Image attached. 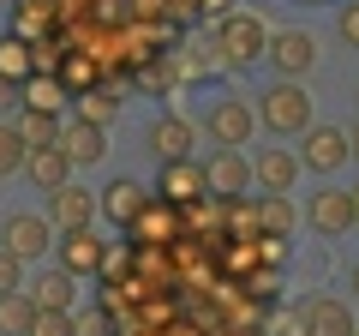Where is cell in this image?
Listing matches in <instances>:
<instances>
[{
	"label": "cell",
	"instance_id": "1",
	"mask_svg": "<svg viewBox=\"0 0 359 336\" xmlns=\"http://www.w3.org/2000/svg\"><path fill=\"white\" fill-rule=\"evenodd\" d=\"M264 49H269L264 18H252V13H222L216 18V60L228 66V72L257 66V60H264Z\"/></svg>",
	"mask_w": 359,
	"mask_h": 336
},
{
	"label": "cell",
	"instance_id": "2",
	"mask_svg": "<svg viewBox=\"0 0 359 336\" xmlns=\"http://www.w3.org/2000/svg\"><path fill=\"white\" fill-rule=\"evenodd\" d=\"M257 120H264L269 132H282V138H294V132L311 127V96L299 78H276L264 91V103H257Z\"/></svg>",
	"mask_w": 359,
	"mask_h": 336
},
{
	"label": "cell",
	"instance_id": "3",
	"mask_svg": "<svg viewBox=\"0 0 359 336\" xmlns=\"http://www.w3.org/2000/svg\"><path fill=\"white\" fill-rule=\"evenodd\" d=\"M210 138H216V150H240V144H252L257 132V108L240 103V96H222V103H210Z\"/></svg>",
	"mask_w": 359,
	"mask_h": 336
},
{
	"label": "cell",
	"instance_id": "4",
	"mask_svg": "<svg viewBox=\"0 0 359 336\" xmlns=\"http://www.w3.org/2000/svg\"><path fill=\"white\" fill-rule=\"evenodd\" d=\"M48 234H54V222L48 217H36V210H13V217L0 222V252H13V259H42L48 252Z\"/></svg>",
	"mask_w": 359,
	"mask_h": 336
},
{
	"label": "cell",
	"instance_id": "5",
	"mask_svg": "<svg viewBox=\"0 0 359 336\" xmlns=\"http://www.w3.org/2000/svg\"><path fill=\"white\" fill-rule=\"evenodd\" d=\"M299 168H311V174L347 168V127H306L299 132Z\"/></svg>",
	"mask_w": 359,
	"mask_h": 336
},
{
	"label": "cell",
	"instance_id": "6",
	"mask_svg": "<svg viewBox=\"0 0 359 336\" xmlns=\"http://www.w3.org/2000/svg\"><path fill=\"white\" fill-rule=\"evenodd\" d=\"M264 54H269V66H276V78H306L311 66H318V37H311V30H276Z\"/></svg>",
	"mask_w": 359,
	"mask_h": 336
},
{
	"label": "cell",
	"instance_id": "7",
	"mask_svg": "<svg viewBox=\"0 0 359 336\" xmlns=\"http://www.w3.org/2000/svg\"><path fill=\"white\" fill-rule=\"evenodd\" d=\"M204 186L210 198H252L245 186H252V156L245 150H216L204 162Z\"/></svg>",
	"mask_w": 359,
	"mask_h": 336
},
{
	"label": "cell",
	"instance_id": "8",
	"mask_svg": "<svg viewBox=\"0 0 359 336\" xmlns=\"http://www.w3.org/2000/svg\"><path fill=\"white\" fill-rule=\"evenodd\" d=\"M156 198H168V205H198V198H210L204 186V162H192V156H180V162H162V174H156Z\"/></svg>",
	"mask_w": 359,
	"mask_h": 336
},
{
	"label": "cell",
	"instance_id": "9",
	"mask_svg": "<svg viewBox=\"0 0 359 336\" xmlns=\"http://www.w3.org/2000/svg\"><path fill=\"white\" fill-rule=\"evenodd\" d=\"M306 222L323 234V240H341L347 228H359V222H353V198H347L341 186H323V193H311V205H306Z\"/></svg>",
	"mask_w": 359,
	"mask_h": 336
},
{
	"label": "cell",
	"instance_id": "10",
	"mask_svg": "<svg viewBox=\"0 0 359 336\" xmlns=\"http://www.w3.org/2000/svg\"><path fill=\"white\" fill-rule=\"evenodd\" d=\"M42 217H48L60 234L66 228H90V222H96V193H84L78 181H66V186L48 193V210H42Z\"/></svg>",
	"mask_w": 359,
	"mask_h": 336
},
{
	"label": "cell",
	"instance_id": "11",
	"mask_svg": "<svg viewBox=\"0 0 359 336\" xmlns=\"http://www.w3.org/2000/svg\"><path fill=\"white\" fill-rule=\"evenodd\" d=\"M150 205V186L144 181H132V174H120V181H108L102 186V198H96V210H102L114 228H132V217Z\"/></svg>",
	"mask_w": 359,
	"mask_h": 336
},
{
	"label": "cell",
	"instance_id": "12",
	"mask_svg": "<svg viewBox=\"0 0 359 336\" xmlns=\"http://www.w3.org/2000/svg\"><path fill=\"white\" fill-rule=\"evenodd\" d=\"M54 144L66 150V162H72V168H96L108 156V132L90 127V120H78V115H72V127L60 120V138H54Z\"/></svg>",
	"mask_w": 359,
	"mask_h": 336
},
{
	"label": "cell",
	"instance_id": "13",
	"mask_svg": "<svg viewBox=\"0 0 359 336\" xmlns=\"http://www.w3.org/2000/svg\"><path fill=\"white\" fill-rule=\"evenodd\" d=\"M144 138H150V156H156V162H180V156H192V138H198V132H192V120H186V115H156Z\"/></svg>",
	"mask_w": 359,
	"mask_h": 336
},
{
	"label": "cell",
	"instance_id": "14",
	"mask_svg": "<svg viewBox=\"0 0 359 336\" xmlns=\"http://www.w3.org/2000/svg\"><path fill=\"white\" fill-rule=\"evenodd\" d=\"M108 240H96V228H66L60 234V271L66 276H96L102 271Z\"/></svg>",
	"mask_w": 359,
	"mask_h": 336
},
{
	"label": "cell",
	"instance_id": "15",
	"mask_svg": "<svg viewBox=\"0 0 359 336\" xmlns=\"http://www.w3.org/2000/svg\"><path fill=\"white\" fill-rule=\"evenodd\" d=\"M132 240L138 246H162V240H180V210L168 205V198L150 193V205L132 217Z\"/></svg>",
	"mask_w": 359,
	"mask_h": 336
},
{
	"label": "cell",
	"instance_id": "16",
	"mask_svg": "<svg viewBox=\"0 0 359 336\" xmlns=\"http://www.w3.org/2000/svg\"><path fill=\"white\" fill-rule=\"evenodd\" d=\"M54 25H60V0H13V37L48 42Z\"/></svg>",
	"mask_w": 359,
	"mask_h": 336
},
{
	"label": "cell",
	"instance_id": "17",
	"mask_svg": "<svg viewBox=\"0 0 359 336\" xmlns=\"http://www.w3.org/2000/svg\"><path fill=\"white\" fill-rule=\"evenodd\" d=\"M294 222H299V210H294V198H287V193H264V198H252V228H257V234H269V240H287V234H294Z\"/></svg>",
	"mask_w": 359,
	"mask_h": 336
},
{
	"label": "cell",
	"instance_id": "18",
	"mask_svg": "<svg viewBox=\"0 0 359 336\" xmlns=\"http://www.w3.org/2000/svg\"><path fill=\"white\" fill-rule=\"evenodd\" d=\"M25 174H30V186H36V193H54V186L72 181V162H66L60 144H42V150L25 156Z\"/></svg>",
	"mask_w": 359,
	"mask_h": 336
},
{
	"label": "cell",
	"instance_id": "19",
	"mask_svg": "<svg viewBox=\"0 0 359 336\" xmlns=\"http://www.w3.org/2000/svg\"><path fill=\"white\" fill-rule=\"evenodd\" d=\"M299 174H306V168H299L294 150H264V156L252 162V181H264V193H294Z\"/></svg>",
	"mask_w": 359,
	"mask_h": 336
},
{
	"label": "cell",
	"instance_id": "20",
	"mask_svg": "<svg viewBox=\"0 0 359 336\" xmlns=\"http://www.w3.org/2000/svg\"><path fill=\"white\" fill-rule=\"evenodd\" d=\"M359 324H353V312L341 306V300H306V336H353Z\"/></svg>",
	"mask_w": 359,
	"mask_h": 336
},
{
	"label": "cell",
	"instance_id": "21",
	"mask_svg": "<svg viewBox=\"0 0 359 336\" xmlns=\"http://www.w3.org/2000/svg\"><path fill=\"white\" fill-rule=\"evenodd\" d=\"M72 283H78V276H66V271H42L25 295H30L36 312H72Z\"/></svg>",
	"mask_w": 359,
	"mask_h": 336
},
{
	"label": "cell",
	"instance_id": "22",
	"mask_svg": "<svg viewBox=\"0 0 359 336\" xmlns=\"http://www.w3.org/2000/svg\"><path fill=\"white\" fill-rule=\"evenodd\" d=\"M54 78H60L72 96H84V91H96V84H102V60H96V54H84V49H72L66 60H54Z\"/></svg>",
	"mask_w": 359,
	"mask_h": 336
},
{
	"label": "cell",
	"instance_id": "23",
	"mask_svg": "<svg viewBox=\"0 0 359 336\" xmlns=\"http://www.w3.org/2000/svg\"><path fill=\"white\" fill-rule=\"evenodd\" d=\"M18 96H25V108H36V115H60L72 91H66V84H60L54 72H30L25 84H18Z\"/></svg>",
	"mask_w": 359,
	"mask_h": 336
},
{
	"label": "cell",
	"instance_id": "24",
	"mask_svg": "<svg viewBox=\"0 0 359 336\" xmlns=\"http://www.w3.org/2000/svg\"><path fill=\"white\" fill-rule=\"evenodd\" d=\"M36 72V42H25V37H0V78H13V84H25V78Z\"/></svg>",
	"mask_w": 359,
	"mask_h": 336
},
{
	"label": "cell",
	"instance_id": "25",
	"mask_svg": "<svg viewBox=\"0 0 359 336\" xmlns=\"http://www.w3.org/2000/svg\"><path fill=\"white\" fill-rule=\"evenodd\" d=\"M18 138H25V150H42V144L60 138V115H36V108H18Z\"/></svg>",
	"mask_w": 359,
	"mask_h": 336
},
{
	"label": "cell",
	"instance_id": "26",
	"mask_svg": "<svg viewBox=\"0 0 359 336\" xmlns=\"http://www.w3.org/2000/svg\"><path fill=\"white\" fill-rule=\"evenodd\" d=\"M30 318H36V306H30L25 288L18 295H0V336H30Z\"/></svg>",
	"mask_w": 359,
	"mask_h": 336
},
{
	"label": "cell",
	"instance_id": "27",
	"mask_svg": "<svg viewBox=\"0 0 359 336\" xmlns=\"http://www.w3.org/2000/svg\"><path fill=\"white\" fill-rule=\"evenodd\" d=\"M114 115H120V96H114V91H102V84L78 96V120H90V127H108Z\"/></svg>",
	"mask_w": 359,
	"mask_h": 336
},
{
	"label": "cell",
	"instance_id": "28",
	"mask_svg": "<svg viewBox=\"0 0 359 336\" xmlns=\"http://www.w3.org/2000/svg\"><path fill=\"white\" fill-rule=\"evenodd\" d=\"M25 138H18V127L13 120H0V181H6V174H18V168H25Z\"/></svg>",
	"mask_w": 359,
	"mask_h": 336
},
{
	"label": "cell",
	"instance_id": "29",
	"mask_svg": "<svg viewBox=\"0 0 359 336\" xmlns=\"http://www.w3.org/2000/svg\"><path fill=\"white\" fill-rule=\"evenodd\" d=\"M72 336H114V312H108V306L72 312Z\"/></svg>",
	"mask_w": 359,
	"mask_h": 336
},
{
	"label": "cell",
	"instance_id": "30",
	"mask_svg": "<svg viewBox=\"0 0 359 336\" xmlns=\"http://www.w3.org/2000/svg\"><path fill=\"white\" fill-rule=\"evenodd\" d=\"M30 336H72V312H36Z\"/></svg>",
	"mask_w": 359,
	"mask_h": 336
},
{
	"label": "cell",
	"instance_id": "31",
	"mask_svg": "<svg viewBox=\"0 0 359 336\" xmlns=\"http://www.w3.org/2000/svg\"><path fill=\"white\" fill-rule=\"evenodd\" d=\"M18 288H25V259L0 252V295H18Z\"/></svg>",
	"mask_w": 359,
	"mask_h": 336
},
{
	"label": "cell",
	"instance_id": "32",
	"mask_svg": "<svg viewBox=\"0 0 359 336\" xmlns=\"http://www.w3.org/2000/svg\"><path fill=\"white\" fill-rule=\"evenodd\" d=\"M335 30H341V42H347V49H359V0H347V6H341Z\"/></svg>",
	"mask_w": 359,
	"mask_h": 336
},
{
	"label": "cell",
	"instance_id": "33",
	"mask_svg": "<svg viewBox=\"0 0 359 336\" xmlns=\"http://www.w3.org/2000/svg\"><path fill=\"white\" fill-rule=\"evenodd\" d=\"M18 108H25L18 84H13V78H0V120H6V115H18Z\"/></svg>",
	"mask_w": 359,
	"mask_h": 336
},
{
	"label": "cell",
	"instance_id": "34",
	"mask_svg": "<svg viewBox=\"0 0 359 336\" xmlns=\"http://www.w3.org/2000/svg\"><path fill=\"white\" fill-rule=\"evenodd\" d=\"M144 84H150V91H168V84H174V66H162V60L144 66Z\"/></svg>",
	"mask_w": 359,
	"mask_h": 336
},
{
	"label": "cell",
	"instance_id": "35",
	"mask_svg": "<svg viewBox=\"0 0 359 336\" xmlns=\"http://www.w3.org/2000/svg\"><path fill=\"white\" fill-rule=\"evenodd\" d=\"M276 336H306V312H294V318L276 324Z\"/></svg>",
	"mask_w": 359,
	"mask_h": 336
},
{
	"label": "cell",
	"instance_id": "36",
	"mask_svg": "<svg viewBox=\"0 0 359 336\" xmlns=\"http://www.w3.org/2000/svg\"><path fill=\"white\" fill-rule=\"evenodd\" d=\"M198 13H204V18H222V13H233V6H228V0H198Z\"/></svg>",
	"mask_w": 359,
	"mask_h": 336
},
{
	"label": "cell",
	"instance_id": "37",
	"mask_svg": "<svg viewBox=\"0 0 359 336\" xmlns=\"http://www.w3.org/2000/svg\"><path fill=\"white\" fill-rule=\"evenodd\" d=\"M347 162H359V127L347 132Z\"/></svg>",
	"mask_w": 359,
	"mask_h": 336
},
{
	"label": "cell",
	"instance_id": "38",
	"mask_svg": "<svg viewBox=\"0 0 359 336\" xmlns=\"http://www.w3.org/2000/svg\"><path fill=\"white\" fill-rule=\"evenodd\" d=\"M347 198H353V222H359V186H347Z\"/></svg>",
	"mask_w": 359,
	"mask_h": 336
},
{
	"label": "cell",
	"instance_id": "39",
	"mask_svg": "<svg viewBox=\"0 0 359 336\" xmlns=\"http://www.w3.org/2000/svg\"><path fill=\"white\" fill-rule=\"evenodd\" d=\"M353 288H359V271H353Z\"/></svg>",
	"mask_w": 359,
	"mask_h": 336
},
{
	"label": "cell",
	"instance_id": "40",
	"mask_svg": "<svg viewBox=\"0 0 359 336\" xmlns=\"http://www.w3.org/2000/svg\"><path fill=\"white\" fill-rule=\"evenodd\" d=\"M353 336H359V330H353Z\"/></svg>",
	"mask_w": 359,
	"mask_h": 336
}]
</instances>
